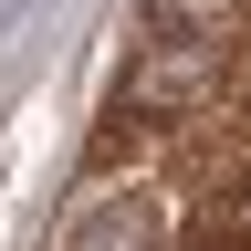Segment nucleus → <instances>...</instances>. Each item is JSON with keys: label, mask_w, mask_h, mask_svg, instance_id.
I'll use <instances>...</instances> for the list:
<instances>
[{"label": "nucleus", "mask_w": 251, "mask_h": 251, "mask_svg": "<svg viewBox=\"0 0 251 251\" xmlns=\"http://www.w3.org/2000/svg\"><path fill=\"white\" fill-rule=\"evenodd\" d=\"M220 84H230V31H188V21H168L157 42H136L115 105L136 115V126H178V115H209Z\"/></svg>", "instance_id": "nucleus-1"}, {"label": "nucleus", "mask_w": 251, "mask_h": 251, "mask_svg": "<svg viewBox=\"0 0 251 251\" xmlns=\"http://www.w3.org/2000/svg\"><path fill=\"white\" fill-rule=\"evenodd\" d=\"M63 251H168V220H157L147 188H115V199H94V209L74 220Z\"/></svg>", "instance_id": "nucleus-2"}, {"label": "nucleus", "mask_w": 251, "mask_h": 251, "mask_svg": "<svg viewBox=\"0 0 251 251\" xmlns=\"http://www.w3.org/2000/svg\"><path fill=\"white\" fill-rule=\"evenodd\" d=\"M157 11H168V21H188V31H220V11H230V0H157Z\"/></svg>", "instance_id": "nucleus-3"}, {"label": "nucleus", "mask_w": 251, "mask_h": 251, "mask_svg": "<svg viewBox=\"0 0 251 251\" xmlns=\"http://www.w3.org/2000/svg\"><path fill=\"white\" fill-rule=\"evenodd\" d=\"M241 220H251V188H241Z\"/></svg>", "instance_id": "nucleus-4"}]
</instances>
